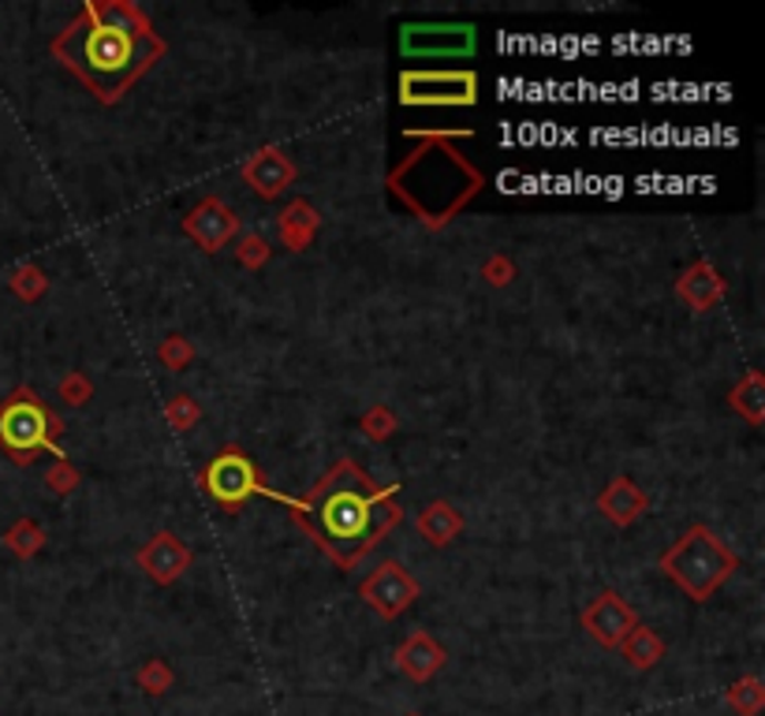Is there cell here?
<instances>
[{
  "mask_svg": "<svg viewBox=\"0 0 765 716\" xmlns=\"http://www.w3.org/2000/svg\"><path fill=\"white\" fill-rule=\"evenodd\" d=\"M60 429H64V422L27 385L16 388L0 403V452L19 467H30L42 452H57V459H68L64 448H57Z\"/></svg>",
  "mask_w": 765,
  "mask_h": 716,
  "instance_id": "cell-5",
  "label": "cell"
},
{
  "mask_svg": "<svg viewBox=\"0 0 765 716\" xmlns=\"http://www.w3.org/2000/svg\"><path fill=\"white\" fill-rule=\"evenodd\" d=\"M239 228H243L239 213L228 209V202H221L217 194L202 198L198 206L183 217V232H187V239L206 254H217V250L228 247L232 239H239Z\"/></svg>",
  "mask_w": 765,
  "mask_h": 716,
  "instance_id": "cell-10",
  "label": "cell"
},
{
  "mask_svg": "<svg viewBox=\"0 0 765 716\" xmlns=\"http://www.w3.org/2000/svg\"><path fill=\"white\" fill-rule=\"evenodd\" d=\"M650 508V497L631 482V478H612V482L598 493V511L609 519L612 526H631L642 511Z\"/></svg>",
  "mask_w": 765,
  "mask_h": 716,
  "instance_id": "cell-15",
  "label": "cell"
},
{
  "mask_svg": "<svg viewBox=\"0 0 765 716\" xmlns=\"http://www.w3.org/2000/svg\"><path fill=\"white\" fill-rule=\"evenodd\" d=\"M269 243L262 239V235H243L239 247H236V262L243 269H262L265 262H269Z\"/></svg>",
  "mask_w": 765,
  "mask_h": 716,
  "instance_id": "cell-28",
  "label": "cell"
},
{
  "mask_svg": "<svg viewBox=\"0 0 765 716\" xmlns=\"http://www.w3.org/2000/svg\"><path fill=\"white\" fill-rule=\"evenodd\" d=\"M486 280L493 284V288H504V284L516 280V265L504 258V254H497V258L486 262Z\"/></svg>",
  "mask_w": 765,
  "mask_h": 716,
  "instance_id": "cell-31",
  "label": "cell"
},
{
  "mask_svg": "<svg viewBox=\"0 0 765 716\" xmlns=\"http://www.w3.org/2000/svg\"><path fill=\"white\" fill-rule=\"evenodd\" d=\"M676 295L691 310H710V306H717L724 299V276L710 262H695L676 280Z\"/></svg>",
  "mask_w": 765,
  "mask_h": 716,
  "instance_id": "cell-16",
  "label": "cell"
},
{
  "mask_svg": "<svg viewBox=\"0 0 765 716\" xmlns=\"http://www.w3.org/2000/svg\"><path fill=\"white\" fill-rule=\"evenodd\" d=\"M407 716H418V713H407Z\"/></svg>",
  "mask_w": 765,
  "mask_h": 716,
  "instance_id": "cell-32",
  "label": "cell"
},
{
  "mask_svg": "<svg viewBox=\"0 0 765 716\" xmlns=\"http://www.w3.org/2000/svg\"><path fill=\"white\" fill-rule=\"evenodd\" d=\"M418 579L407 567H400L396 560H385L377 564L370 575L363 579L359 597L370 605L381 620H396L400 612H407L418 601Z\"/></svg>",
  "mask_w": 765,
  "mask_h": 716,
  "instance_id": "cell-9",
  "label": "cell"
},
{
  "mask_svg": "<svg viewBox=\"0 0 765 716\" xmlns=\"http://www.w3.org/2000/svg\"><path fill=\"white\" fill-rule=\"evenodd\" d=\"M445 664H448V649L430 631L407 634L400 642V649H396V668H400L411 683H430Z\"/></svg>",
  "mask_w": 765,
  "mask_h": 716,
  "instance_id": "cell-14",
  "label": "cell"
},
{
  "mask_svg": "<svg viewBox=\"0 0 765 716\" xmlns=\"http://www.w3.org/2000/svg\"><path fill=\"white\" fill-rule=\"evenodd\" d=\"M8 288H12L23 303H38L45 295V288H49V276L38 269V265H23L19 273H12Z\"/></svg>",
  "mask_w": 765,
  "mask_h": 716,
  "instance_id": "cell-24",
  "label": "cell"
},
{
  "mask_svg": "<svg viewBox=\"0 0 765 716\" xmlns=\"http://www.w3.org/2000/svg\"><path fill=\"white\" fill-rule=\"evenodd\" d=\"M4 545L16 552L19 560H30L34 552H42L45 545V530L34 523V519H19V523L4 534Z\"/></svg>",
  "mask_w": 765,
  "mask_h": 716,
  "instance_id": "cell-22",
  "label": "cell"
},
{
  "mask_svg": "<svg viewBox=\"0 0 765 716\" xmlns=\"http://www.w3.org/2000/svg\"><path fill=\"white\" fill-rule=\"evenodd\" d=\"M135 683L150 694V698H157V694H165V691L172 687V683H176V672H172L161 657H150V661L135 672Z\"/></svg>",
  "mask_w": 765,
  "mask_h": 716,
  "instance_id": "cell-23",
  "label": "cell"
},
{
  "mask_svg": "<svg viewBox=\"0 0 765 716\" xmlns=\"http://www.w3.org/2000/svg\"><path fill=\"white\" fill-rule=\"evenodd\" d=\"M157 358H161V366H165V370L180 374V370H187V366H191L195 347H191V340H183V336H169V340L157 347Z\"/></svg>",
  "mask_w": 765,
  "mask_h": 716,
  "instance_id": "cell-25",
  "label": "cell"
},
{
  "mask_svg": "<svg viewBox=\"0 0 765 716\" xmlns=\"http://www.w3.org/2000/svg\"><path fill=\"white\" fill-rule=\"evenodd\" d=\"M583 627L590 638L598 642V646H605V649H620V642L628 638L631 631L639 627V616H635V608L628 605L620 593H612L605 590L601 597H594L586 605L583 612Z\"/></svg>",
  "mask_w": 765,
  "mask_h": 716,
  "instance_id": "cell-11",
  "label": "cell"
},
{
  "mask_svg": "<svg viewBox=\"0 0 765 716\" xmlns=\"http://www.w3.org/2000/svg\"><path fill=\"white\" fill-rule=\"evenodd\" d=\"M404 139H411L415 150L396 161L385 183L396 202L437 232L486 187L482 172L456 150V139H471V131H404Z\"/></svg>",
  "mask_w": 765,
  "mask_h": 716,
  "instance_id": "cell-3",
  "label": "cell"
},
{
  "mask_svg": "<svg viewBox=\"0 0 765 716\" xmlns=\"http://www.w3.org/2000/svg\"><path fill=\"white\" fill-rule=\"evenodd\" d=\"M322 228V213L310 206V202H288V206L280 209V217H277V232H280V239H284V247L288 250H306L314 243V235H318Z\"/></svg>",
  "mask_w": 765,
  "mask_h": 716,
  "instance_id": "cell-17",
  "label": "cell"
},
{
  "mask_svg": "<svg viewBox=\"0 0 765 716\" xmlns=\"http://www.w3.org/2000/svg\"><path fill=\"white\" fill-rule=\"evenodd\" d=\"M400 105L407 109H471L478 105V75L467 68L456 71H404Z\"/></svg>",
  "mask_w": 765,
  "mask_h": 716,
  "instance_id": "cell-7",
  "label": "cell"
},
{
  "mask_svg": "<svg viewBox=\"0 0 765 716\" xmlns=\"http://www.w3.org/2000/svg\"><path fill=\"white\" fill-rule=\"evenodd\" d=\"M415 526H418V534L430 541V545L445 549V545H452V541L459 538V530H463V515H459L448 500H434V504H426L422 511H418Z\"/></svg>",
  "mask_w": 765,
  "mask_h": 716,
  "instance_id": "cell-18",
  "label": "cell"
},
{
  "mask_svg": "<svg viewBox=\"0 0 765 716\" xmlns=\"http://www.w3.org/2000/svg\"><path fill=\"white\" fill-rule=\"evenodd\" d=\"M139 567L146 571V575L157 582V586H172V582H180L183 575H187L191 567V552L187 545L169 534V530H161V534H153L146 545L139 549Z\"/></svg>",
  "mask_w": 765,
  "mask_h": 716,
  "instance_id": "cell-13",
  "label": "cell"
},
{
  "mask_svg": "<svg viewBox=\"0 0 765 716\" xmlns=\"http://www.w3.org/2000/svg\"><path fill=\"white\" fill-rule=\"evenodd\" d=\"M239 176H243V183H247L254 194H258V198L273 202V198H280V194L295 183V165H292V157L284 150L265 146V150L254 153V157L243 161Z\"/></svg>",
  "mask_w": 765,
  "mask_h": 716,
  "instance_id": "cell-12",
  "label": "cell"
},
{
  "mask_svg": "<svg viewBox=\"0 0 765 716\" xmlns=\"http://www.w3.org/2000/svg\"><path fill=\"white\" fill-rule=\"evenodd\" d=\"M478 49L475 23H404L400 53L407 60H467Z\"/></svg>",
  "mask_w": 765,
  "mask_h": 716,
  "instance_id": "cell-8",
  "label": "cell"
},
{
  "mask_svg": "<svg viewBox=\"0 0 765 716\" xmlns=\"http://www.w3.org/2000/svg\"><path fill=\"white\" fill-rule=\"evenodd\" d=\"M736 567H740V556L724 545L717 530H710V526H691L687 534L661 556L665 579L676 582L691 601H710L713 593L732 579Z\"/></svg>",
  "mask_w": 765,
  "mask_h": 716,
  "instance_id": "cell-4",
  "label": "cell"
},
{
  "mask_svg": "<svg viewBox=\"0 0 765 716\" xmlns=\"http://www.w3.org/2000/svg\"><path fill=\"white\" fill-rule=\"evenodd\" d=\"M165 418L176 433H187V429L202 418V407L191 400V396H172V400L165 403Z\"/></svg>",
  "mask_w": 765,
  "mask_h": 716,
  "instance_id": "cell-26",
  "label": "cell"
},
{
  "mask_svg": "<svg viewBox=\"0 0 765 716\" xmlns=\"http://www.w3.org/2000/svg\"><path fill=\"white\" fill-rule=\"evenodd\" d=\"M90 396H94V385H90L86 374H68L64 381H60V400L71 403V407L86 403Z\"/></svg>",
  "mask_w": 765,
  "mask_h": 716,
  "instance_id": "cell-30",
  "label": "cell"
},
{
  "mask_svg": "<svg viewBox=\"0 0 765 716\" xmlns=\"http://www.w3.org/2000/svg\"><path fill=\"white\" fill-rule=\"evenodd\" d=\"M165 49L150 16L128 0H90L53 38V57L101 105H116Z\"/></svg>",
  "mask_w": 765,
  "mask_h": 716,
  "instance_id": "cell-1",
  "label": "cell"
},
{
  "mask_svg": "<svg viewBox=\"0 0 765 716\" xmlns=\"http://www.w3.org/2000/svg\"><path fill=\"white\" fill-rule=\"evenodd\" d=\"M292 519L340 571H351L404 519L396 485H377L355 459H340L306 497H292Z\"/></svg>",
  "mask_w": 765,
  "mask_h": 716,
  "instance_id": "cell-2",
  "label": "cell"
},
{
  "mask_svg": "<svg viewBox=\"0 0 765 716\" xmlns=\"http://www.w3.org/2000/svg\"><path fill=\"white\" fill-rule=\"evenodd\" d=\"M363 433L370 437V441H385V437L396 433V415L389 407H370L363 418Z\"/></svg>",
  "mask_w": 765,
  "mask_h": 716,
  "instance_id": "cell-29",
  "label": "cell"
},
{
  "mask_svg": "<svg viewBox=\"0 0 765 716\" xmlns=\"http://www.w3.org/2000/svg\"><path fill=\"white\" fill-rule=\"evenodd\" d=\"M202 489H206V493L217 500L224 511H239L254 497L277 500V504L292 508V497H284V493H277V489L265 485L258 463H254L251 456H243L239 448H232V444L206 463V470H202Z\"/></svg>",
  "mask_w": 765,
  "mask_h": 716,
  "instance_id": "cell-6",
  "label": "cell"
},
{
  "mask_svg": "<svg viewBox=\"0 0 765 716\" xmlns=\"http://www.w3.org/2000/svg\"><path fill=\"white\" fill-rule=\"evenodd\" d=\"M728 407L740 418H747L751 426L765 422V377H762V370L743 374V381L728 392Z\"/></svg>",
  "mask_w": 765,
  "mask_h": 716,
  "instance_id": "cell-20",
  "label": "cell"
},
{
  "mask_svg": "<svg viewBox=\"0 0 765 716\" xmlns=\"http://www.w3.org/2000/svg\"><path fill=\"white\" fill-rule=\"evenodd\" d=\"M620 653H624L635 672H650V668H657L661 657H665V642H661V634L654 627H642L639 623V627L620 642Z\"/></svg>",
  "mask_w": 765,
  "mask_h": 716,
  "instance_id": "cell-19",
  "label": "cell"
},
{
  "mask_svg": "<svg viewBox=\"0 0 765 716\" xmlns=\"http://www.w3.org/2000/svg\"><path fill=\"white\" fill-rule=\"evenodd\" d=\"M45 485L53 489V493H60V497L75 493V489H79V467L71 463V459H57V463L49 467V474H45Z\"/></svg>",
  "mask_w": 765,
  "mask_h": 716,
  "instance_id": "cell-27",
  "label": "cell"
},
{
  "mask_svg": "<svg viewBox=\"0 0 765 716\" xmlns=\"http://www.w3.org/2000/svg\"><path fill=\"white\" fill-rule=\"evenodd\" d=\"M724 702H728V709H736V716H758L765 709L762 679L758 675H743V679H736L728 691H724Z\"/></svg>",
  "mask_w": 765,
  "mask_h": 716,
  "instance_id": "cell-21",
  "label": "cell"
}]
</instances>
